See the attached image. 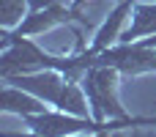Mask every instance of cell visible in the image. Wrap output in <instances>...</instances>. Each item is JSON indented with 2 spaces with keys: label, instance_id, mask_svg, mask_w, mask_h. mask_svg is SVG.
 Returning a JSON list of instances; mask_svg holds the SVG:
<instances>
[{
  "label": "cell",
  "instance_id": "cell-1",
  "mask_svg": "<svg viewBox=\"0 0 156 137\" xmlns=\"http://www.w3.org/2000/svg\"><path fill=\"white\" fill-rule=\"evenodd\" d=\"M118 69L112 66H90L82 71V88H85V96L90 102V110H93V118L96 121H118V118H129L123 113V107L118 104V96H115V85H118Z\"/></svg>",
  "mask_w": 156,
  "mask_h": 137
},
{
  "label": "cell",
  "instance_id": "cell-2",
  "mask_svg": "<svg viewBox=\"0 0 156 137\" xmlns=\"http://www.w3.org/2000/svg\"><path fill=\"white\" fill-rule=\"evenodd\" d=\"M63 22H88L82 16L80 8H74L71 3H63V5H49V8H38V11H27L25 19L14 27V30H3V38H30V36H38L55 25H63Z\"/></svg>",
  "mask_w": 156,
  "mask_h": 137
},
{
  "label": "cell",
  "instance_id": "cell-3",
  "mask_svg": "<svg viewBox=\"0 0 156 137\" xmlns=\"http://www.w3.org/2000/svg\"><path fill=\"white\" fill-rule=\"evenodd\" d=\"M145 36H156V3H140L132 11V25L121 33L123 44L140 41Z\"/></svg>",
  "mask_w": 156,
  "mask_h": 137
},
{
  "label": "cell",
  "instance_id": "cell-4",
  "mask_svg": "<svg viewBox=\"0 0 156 137\" xmlns=\"http://www.w3.org/2000/svg\"><path fill=\"white\" fill-rule=\"evenodd\" d=\"M41 99L11 85V82H3V96H0V104L5 113H16V115H36V113H44V104H38Z\"/></svg>",
  "mask_w": 156,
  "mask_h": 137
},
{
  "label": "cell",
  "instance_id": "cell-5",
  "mask_svg": "<svg viewBox=\"0 0 156 137\" xmlns=\"http://www.w3.org/2000/svg\"><path fill=\"white\" fill-rule=\"evenodd\" d=\"M63 3H71V0H30L27 11H38V8H49V5H63Z\"/></svg>",
  "mask_w": 156,
  "mask_h": 137
},
{
  "label": "cell",
  "instance_id": "cell-6",
  "mask_svg": "<svg viewBox=\"0 0 156 137\" xmlns=\"http://www.w3.org/2000/svg\"><path fill=\"white\" fill-rule=\"evenodd\" d=\"M107 137H110V132H107ZM121 137V135H118ZM126 137H156V129H148V132H143V129H134L132 135H126Z\"/></svg>",
  "mask_w": 156,
  "mask_h": 137
},
{
  "label": "cell",
  "instance_id": "cell-7",
  "mask_svg": "<svg viewBox=\"0 0 156 137\" xmlns=\"http://www.w3.org/2000/svg\"><path fill=\"white\" fill-rule=\"evenodd\" d=\"M99 137H107V132H101V135H99Z\"/></svg>",
  "mask_w": 156,
  "mask_h": 137
}]
</instances>
